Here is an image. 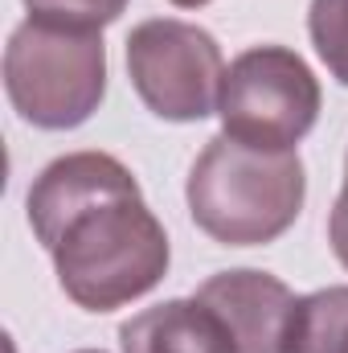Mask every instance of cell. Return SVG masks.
Listing matches in <instances>:
<instances>
[{
	"mask_svg": "<svg viewBox=\"0 0 348 353\" xmlns=\"http://www.w3.org/2000/svg\"><path fill=\"white\" fill-rule=\"evenodd\" d=\"M127 74L152 115L197 123L217 111L226 62L217 37L201 25L156 17L127 33Z\"/></svg>",
	"mask_w": 348,
	"mask_h": 353,
	"instance_id": "5",
	"label": "cell"
},
{
	"mask_svg": "<svg viewBox=\"0 0 348 353\" xmlns=\"http://www.w3.org/2000/svg\"><path fill=\"white\" fill-rule=\"evenodd\" d=\"M328 243L336 251V259L348 267V161H345V189L332 205V218H328Z\"/></svg>",
	"mask_w": 348,
	"mask_h": 353,
	"instance_id": "11",
	"label": "cell"
},
{
	"mask_svg": "<svg viewBox=\"0 0 348 353\" xmlns=\"http://www.w3.org/2000/svg\"><path fill=\"white\" fill-rule=\"evenodd\" d=\"M320 79L287 46H254L238 54L221 79L217 115L230 140L266 152H295L320 119Z\"/></svg>",
	"mask_w": 348,
	"mask_h": 353,
	"instance_id": "4",
	"label": "cell"
},
{
	"mask_svg": "<svg viewBox=\"0 0 348 353\" xmlns=\"http://www.w3.org/2000/svg\"><path fill=\"white\" fill-rule=\"evenodd\" d=\"M307 33L332 79L348 87V0H312Z\"/></svg>",
	"mask_w": 348,
	"mask_h": 353,
	"instance_id": "9",
	"label": "cell"
},
{
	"mask_svg": "<svg viewBox=\"0 0 348 353\" xmlns=\"http://www.w3.org/2000/svg\"><path fill=\"white\" fill-rule=\"evenodd\" d=\"M29 21L78 29V33H102L111 21L123 17L127 0H25Z\"/></svg>",
	"mask_w": 348,
	"mask_h": 353,
	"instance_id": "10",
	"label": "cell"
},
{
	"mask_svg": "<svg viewBox=\"0 0 348 353\" xmlns=\"http://www.w3.org/2000/svg\"><path fill=\"white\" fill-rule=\"evenodd\" d=\"M188 214L221 247H262L287 234L303 210L307 176L295 152H266L226 132L188 169Z\"/></svg>",
	"mask_w": 348,
	"mask_h": 353,
	"instance_id": "2",
	"label": "cell"
},
{
	"mask_svg": "<svg viewBox=\"0 0 348 353\" xmlns=\"http://www.w3.org/2000/svg\"><path fill=\"white\" fill-rule=\"evenodd\" d=\"M25 205L62 292L87 312H111L148 296L168 271V234L131 169L111 152L58 157L33 181Z\"/></svg>",
	"mask_w": 348,
	"mask_h": 353,
	"instance_id": "1",
	"label": "cell"
},
{
	"mask_svg": "<svg viewBox=\"0 0 348 353\" xmlns=\"http://www.w3.org/2000/svg\"><path fill=\"white\" fill-rule=\"evenodd\" d=\"M283 353H348V288L299 296Z\"/></svg>",
	"mask_w": 348,
	"mask_h": 353,
	"instance_id": "8",
	"label": "cell"
},
{
	"mask_svg": "<svg viewBox=\"0 0 348 353\" xmlns=\"http://www.w3.org/2000/svg\"><path fill=\"white\" fill-rule=\"evenodd\" d=\"M176 8H201V4H209V0H173Z\"/></svg>",
	"mask_w": 348,
	"mask_h": 353,
	"instance_id": "12",
	"label": "cell"
},
{
	"mask_svg": "<svg viewBox=\"0 0 348 353\" xmlns=\"http://www.w3.org/2000/svg\"><path fill=\"white\" fill-rule=\"evenodd\" d=\"M78 353H98V350H78Z\"/></svg>",
	"mask_w": 348,
	"mask_h": 353,
	"instance_id": "13",
	"label": "cell"
},
{
	"mask_svg": "<svg viewBox=\"0 0 348 353\" xmlns=\"http://www.w3.org/2000/svg\"><path fill=\"white\" fill-rule=\"evenodd\" d=\"M123 353H238L234 333L205 300H164L119 329Z\"/></svg>",
	"mask_w": 348,
	"mask_h": 353,
	"instance_id": "7",
	"label": "cell"
},
{
	"mask_svg": "<svg viewBox=\"0 0 348 353\" xmlns=\"http://www.w3.org/2000/svg\"><path fill=\"white\" fill-rule=\"evenodd\" d=\"M4 90L12 111L45 132L87 123L107 94L102 33L25 21L4 50Z\"/></svg>",
	"mask_w": 348,
	"mask_h": 353,
	"instance_id": "3",
	"label": "cell"
},
{
	"mask_svg": "<svg viewBox=\"0 0 348 353\" xmlns=\"http://www.w3.org/2000/svg\"><path fill=\"white\" fill-rule=\"evenodd\" d=\"M197 300H205L226 321L238 353H283L291 312L299 304L283 279L250 267L217 271L197 288Z\"/></svg>",
	"mask_w": 348,
	"mask_h": 353,
	"instance_id": "6",
	"label": "cell"
}]
</instances>
